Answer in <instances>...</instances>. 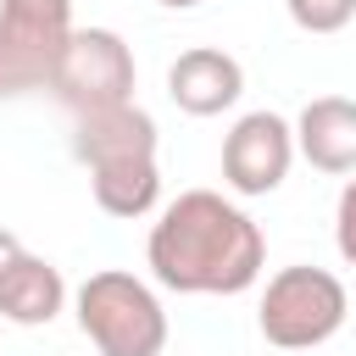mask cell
I'll use <instances>...</instances> for the list:
<instances>
[{
	"instance_id": "8992f818",
	"label": "cell",
	"mask_w": 356,
	"mask_h": 356,
	"mask_svg": "<svg viewBox=\"0 0 356 356\" xmlns=\"http://www.w3.org/2000/svg\"><path fill=\"white\" fill-rule=\"evenodd\" d=\"M134 50L122 44V33L111 28H78L67 56H61V72L50 83V95L72 111V117H95V111H111V106H128L134 100Z\"/></svg>"
},
{
	"instance_id": "277c9868",
	"label": "cell",
	"mask_w": 356,
	"mask_h": 356,
	"mask_svg": "<svg viewBox=\"0 0 356 356\" xmlns=\"http://www.w3.org/2000/svg\"><path fill=\"white\" fill-rule=\"evenodd\" d=\"M345 284L328 273V267H278L261 289V306H256V328L267 345L278 350H317L328 345L339 328H345Z\"/></svg>"
},
{
	"instance_id": "7c38bea8",
	"label": "cell",
	"mask_w": 356,
	"mask_h": 356,
	"mask_svg": "<svg viewBox=\"0 0 356 356\" xmlns=\"http://www.w3.org/2000/svg\"><path fill=\"white\" fill-rule=\"evenodd\" d=\"M334 245H339V261L356 267V172L345 178L339 206H334Z\"/></svg>"
},
{
	"instance_id": "5b68a950",
	"label": "cell",
	"mask_w": 356,
	"mask_h": 356,
	"mask_svg": "<svg viewBox=\"0 0 356 356\" xmlns=\"http://www.w3.org/2000/svg\"><path fill=\"white\" fill-rule=\"evenodd\" d=\"M72 33V0H0V100L50 89Z\"/></svg>"
},
{
	"instance_id": "3957f363",
	"label": "cell",
	"mask_w": 356,
	"mask_h": 356,
	"mask_svg": "<svg viewBox=\"0 0 356 356\" xmlns=\"http://www.w3.org/2000/svg\"><path fill=\"white\" fill-rule=\"evenodd\" d=\"M78 328L100 356H161L167 350V312L156 289L122 267H100L72 295Z\"/></svg>"
},
{
	"instance_id": "9c48e42d",
	"label": "cell",
	"mask_w": 356,
	"mask_h": 356,
	"mask_svg": "<svg viewBox=\"0 0 356 356\" xmlns=\"http://www.w3.org/2000/svg\"><path fill=\"white\" fill-rule=\"evenodd\" d=\"M295 150L317 172L350 178L356 172V100H345V95L306 100L300 117H295Z\"/></svg>"
},
{
	"instance_id": "8fae6325",
	"label": "cell",
	"mask_w": 356,
	"mask_h": 356,
	"mask_svg": "<svg viewBox=\"0 0 356 356\" xmlns=\"http://www.w3.org/2000/svg\"><path fill=\"white\" fill-rule=\"evenodd\" d=\"M284 11L300 33H339V28H350L356 0H284Z\"/></svg>"
},
{
	"instance_id": "4fadbf2b",
	"label": "cell",
	"mask_w": 356,
	"mask_h": 356,
	"mask_svg": "<svg viewBox=\"0 0 356 356\" xmlns=\"http://www.w3.org/2000/svg\"><path fill=\"white\" fill-rule=\"evenodd\" d=\"M156 6H167V11H189V6H200V0H156Z\"/></svg>"
},
{
	"instance_id": "6da1fadb",
	"label": "cell",
	"mask_w": 356,
	"mask_h": 356,
	"mask_svg": "<svg viewBox=\"0 0 356 356\" xmlns=\"http://www.w3.org/2000/svg\"><path fill=\"white\" fill-rule=\"evenodd\" d=\"M145 261L172 295H245L267 267V239L217 189H184L150 222Z\"/></svg>"
},
{
	"instance_id": "7a4b0ae2",
	"label": "cell",
	"mask_w": 356,
	"mask_h": 356,
	"mask_svg": "<svg viewBox=\"0 0 356 356\" xmlns=\"http://www.w3.org/2000/svg\"><path fill=\"white\" fill-rule=\"evenodd\" d=\"M72 156L89 172L95 206L106 217H145L161 200V167H156V117L145 106H111L95 117H72Z\"/></svg>"
},
{
	"instance_id": "52a82bcc",
	"label": "cell",
	"mask_w": 356,
	"mask_h": 356,
	"mask_svg": "<svg viewBox=\"0 0 356 356\" xmlns=\"http://www.w3.org/2000/svg\"><path fill=\"white\" fill-rule=\"evenodd\" d=\"M295 122L278 111H245L222 134V184L234 195H273L295 167Z\"/></svg>"
},
{
	"instance_id": "ba28073f",
	"label": "cell",
	"mask_w": 356,
	"mask_h": 356,
	"mask_svg": "<svg viewBox=\"0 0 356 356\" xmlns=\"http://www.w3.org/2000/svg\"><path fill=\"white\" fill-rule=\"evenodd\" d=\"M167 95L189 117H222L245 95V67H239V56H228L217 44H189L167 67Z\"/></svg>"
},
{
	"instance_id": "30bf717a",
	"label": "cell",
	"mask_w": 356,
	"mask_h": 356,
	"mask_svg": "<svg viewBox=\"0 0 356 356\" xmlns=\"http://www.w3.org/2000/svg\"><path fill=\"white\" fill-rule=\"evenodd\" d=\"M67 306V278L56 261L33 256L28 245L0 267V317L17 328H39Z\"/></svg>"
}]
</instances>
